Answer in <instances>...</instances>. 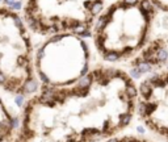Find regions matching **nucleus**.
<instances>
[{
    "label": "nucleus",
    "instance_id": "obj_8",
    "mask_svg": "<svg viewBox=\"0 0 168 142\" xmlns=\"http://www.w3.org/2000/svg\"><path fill=\"white\" fill-rule=\"evenodd\" d=\"M15 100H16V104L19 105V107H21V105H23V103H24V96H23V93H21V95H17Z\"/></svg>",
    "mask_w": 168,
    "mask_h": 142
},
{
    "label": "nucleus",
    "instance_id": "obj_3",
    "mask_svg": "<svg viewBox=\"0 0 168 142\" xmlns=\"http://www.w3.org/2000/svg\"><path fill=\"white\" fill-rule=\"evenodd\" d=\"M16 9L0 5V74L23 87L32 79V41Z\"/></svg>",
    "mask_w": 168,
    "mask_h": 142
},
{
    "label": "nucleus",
    "instance_id": "obj_7",
    "mask_svg": "<svg viewBox=\"0 0 168 142\" xmlns=\"http://www.w3.org/2000/svg\"><path fill=\"white\" fill-rule=\"evenodd\" d=\"M151 1L154 3L161 12H167L168 13V0H151Z\"/></svg>",
    "mask_w": 168,
    "mask_h": 142
},
{
    "label": "nucleus",
    "instance_id": "obj_2",
    "mask_svg": "<svg viewBox=\"0 0 168 142\" xmlns=\"http://www.w3.org/2000/svg\"><path fill=\"white\" fill-rule=\"evenodd\" d=\"M104 0H26L24 20L32 32L44 36L74 33L91 37Z\"/></svg>",
    "mask_w": 168,
    "mask_h": 142
},
{
    "label": "nucleus",
    "instance_id": "obj_5",
    "mask_svg": "<svg viewBox=\"0 0 168 142\" xmlns=\"http://www.w3.org/2000/svg\"><path fill=\"white\" fill-rule=\"evenodd\" d=\"M130 62L133 66L130 74L134 78H138L145 72L166 67L168 62V36L154 37L147 46Z\"/></svg>",
    "mask_w": 168,
    "mask_h": 142
},
{
    "label": "nucleus",
    "instance_id": "obj_6",
    "mask_svg": "<svg viewBox=\"0 0 168 142\" xmlns=\"http://www.w3.org/2000/svg\"><path fill=\"white\" fill-rule=\"evenodd\" d=\"M23 88L25 92H34L36 90H37V83H36V80L32 78V79H28L24 83Z\"/></svg>",
    "mask_w": 168,
    "mask_h": 142
},
{
    "label": "nucleus",
    "instance_id": "obj_1",
    "mask_svg": "<svg viewBox=\"0 0 168 142\" xmlns=\"http://www.w3.org/2000/svg\"><path fill=\"white\" fill-rule=\"evenodd\" d=\"M161 12L151 0H114L103 8L92 26L97 53L106 62L131 61L154 38Z\"/></svg>",
    "mask_w": 168,
    "mask_h": 142
},
{
    "label": "nucleus",
    "instance_id": "obj_9",
    "mask_svg": "<svg viewBox=\"0 0 168 142\" xmlns=\"http://www.w3.org/2000/svg\"><path fill=\"white\" fill-rule=\"evenodd\" d=\"M11 125L12 128H17L19 126V119H11Z\"/></svg>",
    "mask_w": 168,
    "mask_h": 142
},
{
    "label": "nucleus",
    "instance_id": "obj_4",
    "mask_svg": "<svg viewBox=\"0 0 168 142\" xmlns=\"http://www.w3.org/2000/svg\"><path fill=\"white\" fill-rule=\"evenodd\" d=\"M137 114L156 141L168 142V66L140 80Z\"/></svg>",
    "mask_w": 168,
    "mask_h": 142
}]
</instances>
